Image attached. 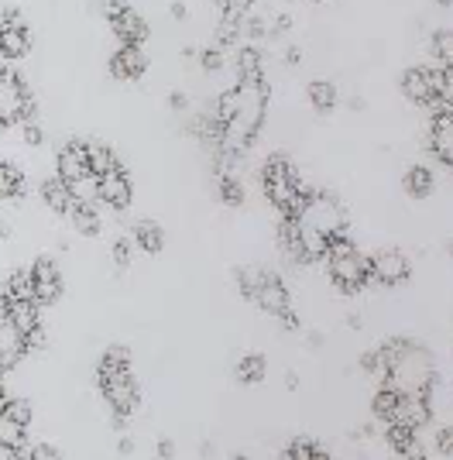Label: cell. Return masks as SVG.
I'll return each instance as SVG.
<instances>
[{"mask_svg":"<svg viewBox=\"0 0 453 460\" xmlns=\"http://www.w3.org/2000/svg\"><path fill=\"white\" fill-rule=\"evenodd\" d=\"M402 90L405 96L413 100V103H433V90H430V79H426V69H409L405 76H402Z\"/></svg>","mask_w":453,"mask_h":460,"instance_id":"cell-20","label":"cell"},{"mask_svg":"<svg viewBox=\"0 0 453 460\" xmlns=\"http://www.w3.org/2000/svg\"><path fill=\"white\" fill-rule=\"evenodd\" d=\"M134 244L141 251H148V254H158V251L165 248V234H162V227L155 224V220H138L131 230Z\"/></svg>","mask_w":453,"mask_h":460,"instance_id":"cell-19","label":"cell"},{"mask_svg":"<svg viewBox=\"0 0 453 460\" xmlns=\"http://www.w3.org/2000/svg\"><path fill=\"white\" fill-rule=\"evenodd\" d=\"M0 416H7V420L18 422V426H28L31 422V405L24 402V399H7L4 409H0Z\"/></svg>","mask_w":453,"mask_h":460,"instance_id":"cell-36","label":"cell"},{"mask_svg":"<svg viewBox=\"0 0 453 460\" xmlns=\"http://www.w3.org/2000/svg\"><path fill=\"white\" fill-rule=\"evenodd\" d=\"M35 111L31 93L18 73H11L0 58V124H24Z\"/></svg>","mask_w":453,"mask_h":460,"instance_id":"cell-5","label":"cell"},{"mask_svg":"<svg viewBox=\"0 0 453 460\" xmlns=\"http://www.w3.org/2000/svg\"><path fill=\"white\" fill-rule=\"evenodd\" d=\"M0 450H7V454L24 450V426L11 422L7 416H0Z\"/></svg>","mask_w":453,"mask_h":460,"instance_id":"cell-28","label":"cell"},{"mask_svg":"<svg viewBox=\"0 0 453 460\" xmlns=\"http://www.w3.org/2000/svg\"><path fill=\"white\" fill-rule=\"evenodd\" d=\"M69 217H73V224L79 234H90V237H93L96 230H100V217H96V210H90V207H69Z\"/></svg>","mask_w":453,"mask_h":460,"instance_id":"cell-33","label":"cell"},{"mask_svg":"<svg viewBox=\"0 0 453 460\" xmlns=\"http://www.w3.org/2000/svg\"><path fill=\"white\" fill-rule=\"evenodd\" d=\"M395 405H398V395L392 392V388H385V385H381V388H378V395H375V405H371V409H375V416L381 422H388L392 420V412H395Z\"/></svg>","mask_w":453,"mask_h":460,"instance_id":"cell-34","label":"cell"},{"mask_svg":"<svg viewBox=\"0 0 453 460\" xmlns=\"http://www.w3.org/2000/svg\"><path fill=\"white\" fill-rule=\"evenodd\" d=\"M258 306L264 309V313H275V316H282L285 309H292L289 306V288L282 286V279L279 275H264V286H262V292H258V299H254Z\"/></svg>","mask_w":453,"mask_h":460,"instance_id":"cell-16","label":"cell"},{"mask_svg":"<svg viewBox=\"0 0 453 460\" xmlns=\"http://www.w3.org/2000/svg\"><path fill=\"white\" fill-rule=\"evenodd\" d=\"M200 62H203V69H207V73H220V69H224V49L207 45V49L200 52Z\"/></svg>","mask_w":453,"mask_h":460,"instance_id":"cell-38","label":"cell"},{"mask_svg":"<svg viewBox=\"0 0 453 460\" xmlns=\"http://www.w3.org/2000/svg\"><path fill=\"white\" fill-rule=\"evenodd\" d=\"M426 145L443 165H453V114H433L430 131H426Z\"/></svg>","mask_w":453,"mask_h":460,"instance_id":"cell-12","label":"cell"},{"mask_svg":"<svg viewBox=\"0 0 453 460\" xmlns=\"http://www.w3.org/2000/svg\"><path fill=\"white\" fill-rule=\"evenodd\" d=\"M378 375L385 378V388H392L402 399H422L433 395L436 365L433 354L415 341H388L375 350Z\"/></svg>","mask_w":453,"mask_h":460,"instance_id":"cell-1","label":"cell"},{"mask_svg":"<svg viewBox=\"0 0 453 460\" xmlns=\"http://www.w3.org/2000/svg\"><path fill=\"white\" fill-rule=\"evenodd\" d=\"M28 460H62V457H58L52 447H35V450L28 454Z\"/></svg>","mask_w":453,"mask_h":460,"instance_id":"cell-42","label":"cell"},{"mask_svg":"<svg viewBox=\"0 0 453 460\" xmlns=\"http://www.w3.org/2000/svg\"><path fill=\"white\" fill-rule=\"evenodd\" d=\"M296 224L302 230H313L316 237H323L326 244L340 237V234H347V213L343 207L337 203V196H330V192H313L309 196V203L302 207V213L296 217Z\"/></svg>","mask_w":453,"mask_h":460,"instance_id":"cell-4","label":"cell"},{"mask_svg":"<svg viewBox=\"0 0 453 460\" xmlns=\"http://www.w3.org/2000/svg\"><path fill=\"white\" fill-rule=\"evenodd\" d=\"M83 175H90L83 141H69V145H62V148H58V179L69 186V182L83 179Z\"/></svg>","mask_w":453,"mask_h":460,"instance_id":"cell-15","label":"cell"},{"mask_svg":"<svg viewBox=\"0 0 453 460\" xmlns=\"http://www.w3.org/2000/svg\"><path fill=\"white\" fill-rule=\"evenodd\" d=\"M433 52H436V66L440 69H450L453 66V31H436V39H433Z\"/></svg>","mask_w":453,"mask_h":460,"instance_id":"cell-35","label":"cell"},{"mask_svg":"<svg viewBox=\"0 0 453 460\" xmlns=\"http://www.w3.org/2000/svg\"><path fill=\"white\" fill-rule=\"evenodd\" d=\"M282 326H285V330H296V326H299V316H296L292 309H285V313H282Z\"/></svg>","mask_w":453,"mask_h":460,"instance_id":"cell-43","label":"cell"},{"mask_svg":"<svg viewBox=\"0 0 453 460\" xmlns=\"http://www.w3.org/2000/svg\"><path fill=\"white\" fill-rule=\"evenodd\" d=\"M430 399H433V395H422V399H402V395H398L395 412H392V420L385 422V426H402V429H413L415 433L419 426H426L430 416H433Z\"/></svg>","mask_w":453,"mask_h":460,"instance_id":"cell-9","label":"cell"},{"mask_svg":"<svg viewBox=\"0 0 453 460\" xmlns=\"http://www.w3.org/2000/svg\"><path fill=\"white\" fill-rule=\"evenodd\" d=\"M241 28H244V21L220 18V28H217V49H224V45H230V41H237Z\"/></svg>","mask_w":453,"mask_h":460,"instance_id":"cell-37","label":"cell"},{"mask_svg":"<svg viewBox=\"0 0 453 460\" xmlns=\"http://www.w3.org/2000/svg\"><path fill=\"white\" fill-rule=\"evenodd\" d=\"M69 199H73V207H90V210H93L96 199H100V190H96V175H83V179L69 182Z\"/></svg>","mask_w":453,"mask_h":460,"instance_id":"cell-24","label":"cell"},{"mask_svg":"<svg viewBox=\"0 0 453 460\" xmlns=\"http://www.w3.org/2000/svg\"><path fill=\"white\" fill-rule=\"evenodd\" d=\"M360 367H364V371H378V358H375V350L360 358Z\"/></svg>","mask_w":453,"mask_h":460,"instance_id":"cell-44","label":"cell"},{"mask_svg":"<svg viewBox=\"0 0 453 460\" xmlns=\"http://www.w3.org/2000/svg\"><path fill=\"white\" fill-rule=\"evenodd\" d=\"M24 350H28V341L11 326L7 313H4V303H0V375L18 365L21 358H24Z\"/></svg>","mask_w":453,"mask_h":460,"instance_id":"cell-11","label":"cell"},{"mask_svg":"<svg viewBox=\"0 0 453 460\" xmlns=\"http://www.w3.org/2000/svg\"><path fill=\"white\" fill-rule=\"evenodd\" d=\"M83 148H86V165H90V175H107V172H117V169H124L120 165V158L107 148V145H100V141H83Z\"/></svg>","mask_w":453,"mask_h":460,"instance_id":"cell-18","label":"cell"},{"mask_svg":"<svg viewBox=\"0 0 453 460\" xmlns=\"http://www.w3.org/2000/svg\"><path fill=\"white\" fill-rule=\"evenodd\" d=\"M172 107H175V111H179V107H186V96H182V93H172Z\"/></svg>","mask_w":453,"mask_h":460,"instance_id":"cell-46","label":"cell"},{"mask_svg":"<svg viewBox=\"0 0 453 460\" xmlns=\"http://www.w3.org/2000/svg\"><path fill=\"white\" fill-rule=\"evenodd\" d=\"M28 275H31V288H35L38 306H49V303H56L58 296H62V275H58V269L49 258H38L35 265L28 269Z\"/></svg>","mask_w":453,"mask_h":460,"instance_id":"cell-8","label":"cell"},{"mask_svg":"<svg viewBox=\"0 0 453 460\" xmlns=\"http://www.w3.org/2000/svg\"><path fill=\"white\" fill-rule=\"evenodd\" d=\"M237 378L244 385H254L264 378V358H258V354H247V358H241L237 361Z\"/></svg>","mask_w":453,"mask_h":460,"instance_id":"cell-32","label":"cell"},{"mask_svg":"<svg viewBox=\"0 0 453 460\" xmlns=\"http://www.w3.org/2000/svg\"><path fill=\"white\" fill-rule=\"evenodd\" d=\"M326 269H330V279H333V286L340 292H358L360 286H368V279H371V271H368V258L354 248V241L347 237V234H340L333 237L330 244H326Z\"/></svg>","mask_w":453,"mask_h":460,"instance_id":"cell-3","label":"cell"},{"mask_svg":"<svg viewBox=\"0 0 453 460\" xmlns=\"http://www.w3.org/2000/svg\"><path fill=\"white\" fill-rule=\"evenodd\" d=\"M309 100H313V107L320 114H326V111L337 107V86L326 83V79H316V83H309Z\"/></svg>","mask_w":453,"mask_h":460,"instance_id":"cell-26","label":"cell"},{"mask_svg":"<svg viewBox=\"0 0 453 460\" xmlns=\"http://www.w3.org/2000/svg\"><path fill=\"white\" fill-rule=\"evenodd\" d=\"M41 128H38V120H31V117H28V120H24V141H28V145H41Z\"/></svg>","mask_w":453,"mask_h":460,"instance_id":"cell-40","label":"cell"},{"mask_svg":"<svg viewBox=\"0 0 453 460\" xmlns=\"http://www.w3.org/2000/svg\"><path fill=\"white\" fill-rule=\"evenodd\" d=\"M96 190H100V199L111 203L113 210H124V207L131 203V179H128L124 169L100 175V179H96Z\"/></svg>","mask_w":453,"mask_h":460,"instance_id":"cell-14","label":"cell"},{"mask_svg":"<svg viewBox=\"0 0 453 460\" xmlns=\"http://www.w3.org/2000/svg\"><path fill=\"white\" fill-rule=\"evenodd\" d=\"M368 271H371V279H378L381 286H398V282H405L409 279V258L395 248H385L378 251L375 258H368Z\"/></svg>","mask_w":453,"mask_h":460,"instance_id":"cell-7","label":"cell"},{"mask_svg":"<svg viewBox=\"0 0 453 460\" xmlns=\"http://www.w3.org/2000/svg\"><path fill=\"white\" fill-rule=\"evenodd\" d=\"M217 190H220V199H224L226 207H241L244 192H241V182H237L234 172H217Z\"/></svg>","mask_w":453,"mask_h":460,"instance_id":"cell-31","label":"cell"},{"mask_svg":"<svg viewBox=\"0 0 453 460\" xmlns=\"http://www.w3.org/2000/svg\"><path fill=\"white\" fill-rule=\"evenodd\" d=\"M21 192H24V175H21V169L0 162V199H14Z\"/></svg>","mask_w":453,"mask_h":460,"instance_id":"cell-27","label":"cell"},{"mask_svg":"<svg viewBox=\"0 0 453 460\" xmlns=\"http://www.w3.org/2000/svg\"><path fill=\"white\" fill-rule=\"evenodd\" d=\"M111 28H113V35L120 39V49H138V45L145 41V35H148L145 18H141L138 11H131V7H124L120 14H113Z\"/></svg>","mask_w":453,"mask_h":460,"instance_id":"cell-13","label":"cell"},{"mask_svg":"<svg viewBox=\"0 0 453 460\" xmlns=\"http://www.w3.org/2000/svg\"><path fill=\"white\" fill-rule=\"evenodd\" d=\"M169 11L175 14V18H182V14H186V4H172Z\"/></svg>","mask_w":453,"mask_h":460,"instance_id":"cell-47","label":"cell"},{"mask_svg":"<svg viewBox=\"0 0 453 460\" xmlns=\"http://www.w3.org/2000/svg\"><path fill=\"white\" fill-rule=\"evenodd\" d=\"M113 261H117L120 269L131 265V244H128V241H117V244H113Z\"/></svg>","mask_w":453,"mask_h":460,"instance_id":"cell-39","label":"cell"},{"mask_svg":"<svg viewBox=\"0 0 453 460\" xmlns=\"http://www.w3.org/2000/svg\"><path fill=\"white\" fill-rule=\"evenodd\" d=\"M41 199L52 207L56 213H69V207H73V199H69V186L62 182V179H45L41 182Z\"/></svg>","mask_w":453,"mask_h":460,"instance_id":"cell-22","label":"cell"},{"mask_svg":"<svg viewBox=\"0 0 453 460\" xmlns=\"http://www.w3.org/2000/svg\"><path fill=\"white\" fill-rule=\"evenodd\" d=\"M4 303H35V288H31V275L28 271H14L4 288Z\"/></svg>","mask_w":453,"mask_h":460,"instance_id":"cell-23","label":"cell"},{"mask_svg":"<svg viewBox=\"0 0 453 460\" xmlns=\"http://www.w3.org/2000/svg\"><path fill=\"white\" fill-rule=\"evenodd\" d=\"M4 402H7V388H4V378H0V409H4Z\"/></svg>","mask_w":453,"mask_h":460,"instance_id":"cell-48","label":"cell"},{"mask_svg":"<svg viewBox=\"0 0 453 460\" xmlns=\"http://www.w3.org/2000/svg\"><path fill=\"white\" fill-rule=\"evenodd\" d=\"M145 52L141 49H117L111 58V73L117 79H138L145 73Z\"/></svg>","mask_w":453,"mask_h":460,"instance_id":"cell-17","label":"cell"},{"mask_svg":"<svg viewBox=\"0 0 453 460\" xmlns=\"http://www.w3.org/2000/svg\"><path fill=\"white\" fill-rule=\"evenodd\" d=\"M237 73L241 79H262V52L254 45H244L237 52Z\"/></svg>","mask_w":453,"mask_h":460,"instance_id":"cell-30","label":"cell"},{"mask_svg":"<svg viewBox=\"0 0 453 460\" xmlns=\"http://www.w3.org/2000/svg\"><path fill=\"white\" fill-rule=\"evenodd\" d=\"M450 426H440V429H436V447H440V454H443V457H447V454H450Z\"/></svg>","mask_w":453,"mask_h":460,"instance_id":"cell-41","label":"cell"},{"mask_svg":"<svg viewBox=\"0 0 453 460\" xmlns=\"http://www.w3.org/2000/svg\"><path fill=\"white\" fill-rule=\"evenodd\" d=\"M433 172L426 169V165H413L409 172H405V192L415 196V199H422V196H430L433 192Z\"/></svg>","mask_w":453,"mask_h":460,"instance_id":"cell-25","label":"cell"},{"mask_svg":"<svg viewBox=\"0 0 453 460\" xmlns=\"http://www.w3.org/2000/svg\"><path fill=\"white\" fill-rule=\"evenodd\" d=\"M158 454H162V460H169L172 454H175V447H172L169 440H162V443H158Z\"/></svg>","mask_w":453,"mask_h":460,"instance_id":"cell-45","label":"cell"},{"mask_svg":"<svg viewBox=\"0 0 453 460\" xmlns=\"http://www.w3.org/2000/svg\"><path fill=\"white\" fill-rule=\"evenodd\" d=\"M100 388H103V395H107V402H111L117 422L128 420V416H131V409L138 405V385H134L131 371H124V375H111V378H100Z\"/></svg>","mask_w":453,"mask_h":460,"instance_id":"cell-6","label":"cell"},{"mask_svg":"<svg viewBox=\"0 0 453 460\" xmlns=\"http://www.w3.org/2000/svg\"><path fill=\"white\" fill-rule=\"evenodd\" d=\"M264 275H268V271H264L262 265H244V269L237 271V282H241V292H244L247 299H258V292H262V286H264Z\"/></svg>","mask_w":453,"mask_h":460,"instance_id":"cell-29","label":"cell"},{"mask_svg":"<svg viewBox=\"0 0 453 460\" xmlns=\"http://www.w3.org/2000/svg\"><path fill=\"white\" fill-rule=\"evenodd\" d=\"M234 460H247V457H244V454H237V457H234Z\"/></svg>","mask_w":453,"mask_h":460,"instance_id":"cell-50","label":"cell"},{"mask_svg":"<svg viewBox=\"0 0 453 460\" xmlns=\"http://www.w3.org/2000/svg\"><path fill=\"white\" fill-rule=\"evenodd\" d=\"M100 378H111V375H124V371H131V350L128 347H107L103 350V358H100Z\"/></svg>","mask_w":453,"mask_h":460,"instance_id":"cell-21","label":"cell"},{"mask_svg":"<svg viewBox=\"0 0 453 460\" xmlns=\"http://www.w3.org/2000/svg\"><path fill=\"white\" fill-rule=\"evenodd\" d=\"M7 234H11V224H4V220H0V237H7Z\"/></svg>","mask_w":453,"mask_h":460,"instance_id":"cell-49","label":"cell"},{"mask_svg":"<svg viewBox=\"0 0 453 460\" xmlns=\"http://www.w3.org/2000/svg\"><path fill=\"white\" fill-rule=\"evenodd\" d=\"M262 182H264L268 199L282 210V217H299L302 207H306L309 196H313V190L296 175V169H292V162H289V155L285 152H275L268 162H264Z\"/></svg>","mask_w":453,"mask_h":460,"instance_id":"cell-2","label":"cell"},{"mask_svg":"<svg viewBox=\"0 0 453 460\" xmlns=\"http://www.w3.org/2000/svg\"><path fill=\"white\" fill-rule=\"evenodd\" d=\"M28 28H24V21L18 14H7V18L0 21V58L7 62V58H21L28 52Z\"/></svg>","mask_w":453,"mask_h":460,"instance_id":"cell-10","label":"cell"}]
</instances>
